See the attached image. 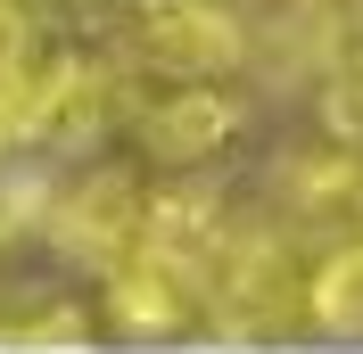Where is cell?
I'll return each instance as SVG.
<instances>
[{"label": "cell", "instance_id": "6da1fadb", "mask_svg": "<svg viewBox=\"0 0 363 354\" xmlns=\"http://www.w3.org/2000/svg\"><path fill=\"white\" fill-rule=\"evenodd\" d=\"M133 58L157 67V74H199V83H215V74H231L248 58V33H240V17L215 8V0H140Z\"/></svg>", "mask_w": 363, "mask_h": 354}, {"label": "cell", "instance_id": "7a4b0ae2", "mask_svg": "<svg viewBox=\"0 0 363 354\" xmlns=\"http://www.w3.org/2000/svg\"><path fill=\"white\" fill-rule=\"evenodd\" d=\"M231 132H240V108L199 74H165V91L133 115L140 156H157V165H206Z\"/></svg>", "mask_w": 363, "mask_h": 354}, {"label": "cell", "instance_id": "3957f363", "mask_svg": "<svg viewBox=\"0 0 363 354\" xmlns=\"http://www.w3.org/2000/svg\"><path fill=\"white\" fill-rule=\"evenodd\" d=\"M306 305H314V321H330V330H363V239H339L322 256Z\"/></svg>", "mask_w": 363, "mask_h": 354}, {"label": "cell", "instance_id": "277c9868", "mask_svg": "<svg viewBox=\"0 0 363 354\" xmlns=\"http://www.w3.org/2000/svg\"><path fill=\"white\" fill-rule=\"evenodd\" d=\"M33 17H25V0H0V83H33Z\"/></svg>", "mask_w": 363, "mask_h": 354}, {"label": "cell", "instance_id": "5b68a950", "mask_svg": "<svg viewBox=\"0 0 363 354\" xmlns=\"http://www.w3.org/2000/svg\"><path fill=\"white\" fill-rule=\"evenodd\" d=\"M330 124L363 132V42H339V67H330Z\"/></svg>", "mask_w": 363, "mask_h": 354}]
</instances>
